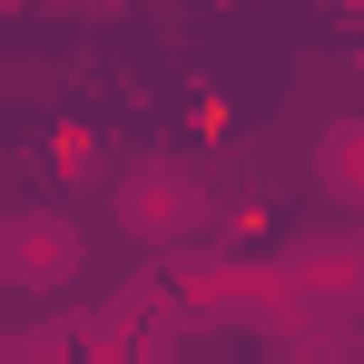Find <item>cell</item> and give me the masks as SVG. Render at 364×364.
<instances>
[{
	"label": "cell",
	"mask_w": 364,
	"mask_h": 364,
	"mask_svg": "<svg viewBox=\"0 0 364 364\" xmlns=\"http://www.w3.org/2000/svg\"><path fill=\"white\" fill-rule=\"evenodd\" d=\"M355 305H364V256H355Z\"/></svg>",
	"instance_id": "obj_5"
},
{
	"label": "cell",
	"mask_w": 364,
	"mask_h": 364,
	"mask_svg": "<svg viewBox=\"0 0 364 364\" xmlns=\"http://www.w3.org/2000/svg\"><path fill=\"white\" fill-rule=\"evenodd\" d=\"M315 187H325L335 207H364V119H335V128H325V148H315Z\"/></svg>",
	"instance_id": "obj_3"
},
{
	"label": "cell",
	"mask_w": 364,
	"mask_h": 364,
	"mask_svg": "<svg viewBox=\"0 0 364 364\" xmlns=\"http://www.w3.org/2000/svg\"><path fill=\"white\" fill-rule=\"evenodd\" d=\"M187 217H197V178H187L178 158H138L119 178V227L128 237H178Z\"/></svg>",
	"instance_id": "obj_1"
},
{
	"label": "cell",
	"mask_w": 364,
	"mask_h": 364,
	"mask_svg": "<svg viewBox=\"0 0 364 364\" xmlns=\"http://www.w3.org/2000/svg\"><path fill=\"white\" fill-rule=\"evenodd\" d=\"M276 364H364V335H345V325H296V335L276 345Z\"/></svg>",
	"instance_id": "obj_4"
},
{
	"label": "cell",
	"mask_w": 364,
	"mask_h": 364,
	"mask_svg": "<svg viewBox=\"0 0 364 364\" xmlns=\"http://www.w3.org/2000/svg\"><path fill=\"white\" fill-rule=\"evenodd\" d=\"M0 276H10L20 296H50L60 276H79V227H69V217H10Z\"/></svg>",
	"instance_id": "obj_2"
}]
</instances>
